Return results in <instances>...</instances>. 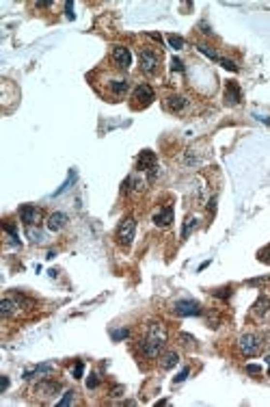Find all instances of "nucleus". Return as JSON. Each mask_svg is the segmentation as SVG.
I'll return each mask as SVG.
<instances>
[{"label": "nucleus", "instance_id": "1", "mask_svg": "<svg viewBox=\"0 0 270 407\" xmlns=\"http://www.w3.org/2000/svg\"><path fill=\"white\" fill-rule=\"evenodd\" d=\"M166 327L162 325V323H151L150 329H147V336L141 340V353L145 355L147 360H153L160 355V351L165 349L166 344Z\"/></svg>", "mask_w": 270, "mask_h": 407}, {"label": "nucleus", "instance_id": "2", "mask_svg": "<svg viewBox=\"0 0 270 407\" xmlns=\"http://www.w3.org/2000/svg\"><path fill=\"white\" fill-rule=\"evenodd\" d=\"M134 234H136V219L134 217H125L121 219V223L117 225V232H115V238L121 247H130L134 240Z\"/></svg>", "mask_w": 270, "mask_h": 407}, {"label": "nucleus", "instance_id": "3", "mask_svg": "<svg viewBox=\"0 0 270 407\" xmlns=\"http://www.w3.org/2000/svg\"><path fill=\"white\" fill-rule=\"evenodd\" d=\"M262 346H264V340H262V336H257V334H242L238 338V349L244 358L257 355L259 351H262Z\"/></svg>", "mask_w": 270, "mask_h": 407}, {"label": "nucleus", "instance_id": "4", "mask_svg": "<svg viewBox=\"0 0 270 407\" xmlns=\"http://www.w3.org/2000/svg\"><path fill=\"white\" fill-rule=\"evenodd\" d=\"M138 63H141V69L147 74V76H153L158 72V65H160V54L156 50L150 48H143L138 52Z\"/></svg>", "mask_w": 270, "mask_h": 407}, {"label": "nucleus", "instance_id": "5", "mask_svg": "<svg viewBox=\"0 0 270 407\" xmlns=\"http://www.w3.org/2000/svg\"><path fill=\"white\" fill-rule=\"evenodd\" d=\"M59 392H60V383L52 381V379H44V381H39L35 388H32V394L41 401L52 399V396H57Z\"/></svg>", "mask_w": 270, "mask_h": 407}, {"label": "nucleus", "instance_id": "6", "mask_svg": "<svg viewBox=\"0 0 270 407\" xmlns=\"http://www.w3.org/2000/svg\"><path fill=\"white\" fill-rule=\"evenodd\" d=\"M201 312V305L193 299H180L173 303V314H178V316H199Z\"/></svg>", "mask_w": 270, "mask_h": 407}, {"label": "nucleus", "instance_id": "7", "mask_svg": "<svg viewBox=\"0 0 270 407\" xmlns=\"http://www.w3.org/2000/svg\"><path fill=\"white\" fill-rule=\"evenodd\" d=\"M41 217H44V212H41V208H37V206H30V204H26V206L20 208V219H22V223H24L26 228L39 225L41 223Z\"/></svg>", "mask_w": 270, "mask_h": 407}, {"label": "nucleus", "instance_id": "8", "mask_svg": "<svg viewBox=\"0 0 270 407\" xmlns=\"http://www.w3.org/2000/svg\"><path fill=\"white\" fill-rule=\"evenodd\" d=\"M153 98H156V94H153L151 85H147V82H141V85L134 87V94H132V100H136L138 106H150Z\"/></svg>", "mask_w": 270, "mask_h": 407}, {"label": "nucleus", "instance_id": "9", "mask_svg": "<svg viewBox=\"0 0 270 407\" xmlns=\"http://www.w3.org/2000/svg\"><path fill=\"white\" fill-rule=\"evenodd\" d=\"M20 310H22V299L20 297H4L2 301H0V314H2V318L15 316Z\"/></svg>", "mask_w": 270, "mask_h": 407}, {"label": "nucleus", "instance_id": "10", "mask_svg": "<svg viewBox=\"0 0 270 407\" xmlns=\"http://www.w3.org/2000/svg\"><path fill=\"white\" fill-rule=\"evenodd\" d=\"M113 61L119 69H130L132 65V54L125 46H113Z\"/></svg>", "mask_w": 270, "mask_h": 407}, {"label": "nucleus", "instance_id": "11", "mask_svg": "<svg viewBox=\"0 0 270 407\" xmlns=\"http://www.w3.org/2000/svg\"><path fill=\"white\" fill-rule=\"evenodd\" d=\"M197 48H199V52H201V54H206V57H208V59H212V61H216V63H218V65H221V67L229 69V72H238V65H236L234 61H229V59H223V57H218V54L214 52V50H210V48H208V46L199 44Z\"/></svg>", "mask_w": 270, "mask_h": 407}, {"label": "nucleus", "instance_id": "12", "mask_svg": "<svg viewBox=\"0 0 270 407\" xmlns=\"http://www.w3.org/2000/svg\"><path fill=\"white\" fill-rule=\"evenodd\" d=\"M223 98H225V104L227 106H236L240 104L242 100V91H240V85L236 80H229L225 85V94H223Z\"/></svg>", "mask_w": 270, "mask_h": 407}, {"label": "nucleus", "instance_id": "13", "mask_svg": "<svg viewBox=\"0 0 270 407\" xmlns=\"http://www.w3.org/2000/svg\"><path fill=\"white\" fill-rule=\"evenodd\" d=\"M151 221H153V225H158V228L171 225L173 223V206H165V208H160V210H156L153 217H151Z\"/></svg>", "mask_w": 270, "mask_h": 407}, {"label": "nucleus", "instance_id": "14", "mask_svg": "<svg viewBox=\"0 0 270 407\" xmlns=\"http://www.w3.org/2000/svg\"><path fill=\"white\" fill-rule=\"evenodd\" d=\"M156 163H158L156 154H153L151 150H143L136 158V169L138 171H151L153 167H156Z\"/></svg>", "mask_w": 270, "mask_h": 407}, {"label": "nucleus", "instance_id": "15", "mask_svg": "<svg viewBox=\"0 0 270 407\" xmlns=\"http://www.w3.org/2000/svg\"><path fill=\"white\" fill-rule=\"evenodd\" d=\"M188 104H190V100L186 98V95H181V94H173V95L166 98V109H169L171 113H181Z\"/></svg>", "mask_w": 270, "mask_h": 407}, {"label": "nucleus", "instance_id": "16", "mask_svg": "<svg viewBox=\"0 0 270 407\" xmlns=\"http://www.w3.org/2000/svg\"><path fill=\"white\" fill-rule=\"evenodd\" d=\"M67 215L65 212H52V215L48 217V221H45V225H48L50 232H60V230L67 225Z\"/></svg>", "mask_w": 270, "mask_h": 407}, {"label": "nucleus", "instance_id": "17", "mask_svg": "<svg viewBox=\"0 0 270 407\" xmlns=\"http://www.w3.org/2000/svg\"><path fill=\"white\" fill-rule=\"evenodd\" d=\"M268 312H270V299L266 297V295H259L257 301H255L253 308H251V314H253L255 318H264Z\"/></svg>", "mask_w": 270, "mask_h": 407}, {"label": "nucleus", "instance_id": "18", "mask_svg": "<svg viewBox=\"0 0 270 407\" xmlns=\"http://www.w3.org/2000/svg\"><path fill=\"white\" fill-rule=\"evenodd\" d=\"M178 362H180V355L175 351H166L160 358V368L162 371H171L173 366H178Z\"/></svg>", "mask_w": 270, "mask_h": 407}, {"label": "nucleus", "instance_id": "19", "mask_svg": "<svg viewBox=\"0 0 270 407\" xmlns=\"http://www.w3.org/2000/svg\"><path fill=\"white\" fill-rule=\"evenodd\" d=\"M52 371H54V366L50 362H45V364H39V366L30 368V371H26L24 379H35V377H39V375H50Z\"/></svg>", "mask_w": 270, "mask_h": 407}, {"label": "nucleus", "instance_id": "20", "mask_svg": "<svg viewBox=\"0 0 270 407\" xmlns=\"http://www.w3.org/2000/svg\"><path fill=\"white\" fill-rule=\"evenodd\" d=\"M108 87H110V91H113L115 95H123L125 91L130 89V82L125 80V78H113Z\"/></svg>", "mask_w": 270, "mask_h": 407}, {"label": "nucleus", "instance_id": "21", "mask_svg": "<svg viewBox=\"0 0 270 407\" xmlns=\"http://www.w3.org/2000/svg\"><path fill=\"white\" fill-rule=\"evenodd\" d=\"M197 225H199L197 217H188V219L184 221V228H181V238H188L190 232H193V230H197Z\"/></svg>", "mask_w": 270, "mask_h": 407}, {"label": "nucleus", "instance_id": "22", "mask_svg": "<svg viewBox=\"0 0 270 407\" xmlns=\"http://www.w3.org/2000/svg\"><path fill=\"white\" fill-rule=\"evenodd\" d=\"M123 188H125V191H141V188H143L141 178H138V175H130V178L123 182Z\"/></svg>", "mask_w": 270, "mask_h": 407}, {"label": "nucleus", "instance_id": "23", "mask_svg": "<svg viewBox=\"0 0 270 407\" xmlns=\"http://www.w3.org/2000/svg\"><path fill=\"white\" fill-rule=\"evenodd\" d=\"M74 180H76V171L72 169V171H69V175H67V180H65V182H63V187H60L59 191H54V197H57V195H63V193L67 191L69 187H72V182H74Z\"/></svg>", "mask_w": 270, "mask_h": 407}, {"label": "nucleus", "instance_id": "24", "mask_svg": "<svg viewBox=\"0 0 270 407\" xmlns=\"http://www.w3.org/2000/svg\"><path fill=\"white\" fill-rule=\"evenodd\" d=\"M166 41H169V46H171L173 50H181V48L186 46V41L181 39L180 35H169V37H166Z\"/></svg>", "mask_w": 270, "mask_h": 407}, {"label": "nucleus", "instance_id": "25", "mask_svg": "<svg viewBox=\"0 0 270 407\" xmlns=\"http://www.w3.org/2000/svg\"><path fill=\"white\" fill-rule=\"evenodd\" d=\"M4 232L11 236V243H15V245H20V238H17V230L13 228L11 223H4Z\"/></svg>", "mask_w": 270, "mask_h": 407}, {"label": "nucleus", "instance_id": "26", "mask_svg": "<svg viewBox=\"0 0 270 407\" xmlns=\"http://www.w3.org/2000/svg\"><path fill=\"white\" fill-rule=\"evenodd\" d=\"M74 394H76V392H74V390L65 392V396H63V399H60V401H59L57 405H59V407H67V405H72V403H74Z\"/></svg>", "mask_w": 270, "mask_h": 407}, {"label": "nucleus", "instance_id": "27", "mask_svg": "<svg viewBox=\"0 0 270 407\" xmlns=\"http://www.w3.org/2000/svg\"><path fill=\"white\" fill-rule=\"evenodd\" d=\"M97 386H100V377H97L95 373H91L89 379H87V388H89V390H95Z\"/></svg>", "mask_w": 270, "mask_h": 407}, {"label": "nucleus", "instance_id": "28", "mask_svg": "<svg viewBox=\"0 0 270 407\" xmlns=\"http://www.w3.org/2000/svg\"><path fill=\"white\" fill-rule=\"evenodd\" d=\"M110 336H113V340H115V342H119V340L128 338V336H130V331H128V329H115Z\"/></svg>", "mask_w": 270, "mask_h": 407}, {"label": "nucleus", "instance_id": "29", "mask_svg": "<svg viewBox=\"0 0 270 407\" xmlns=\"http://www.w3.org/2000/svg\"><path fill=\"white\" fill-rule=\"evenodd\" d=\"M82 373H85V364H82V362H76V366H74V371H72L74 379H80Z\"/></svg>", "mask_w": 270, "mask_h": 407}, {"label": "nucleus", "instance_id": "30", "mask_svg": "<svg viewBox=\"0 0 270 407\" xmlns=\"http://www.w3.org/2000/svg\"><path fill=\"white\" fill-rule=\"evenodd\" d=\"M259 260L266 262V265H270V245H266V247L259 251Z\"/></svg>", "mask_w": 270, "mask_h": 407}, {"label": "nucleus", "instance_id": "31", "mask_svg": "<svg viewBox=\"0 0 270 407\" xmlns=\"http://www.w3.org/2000/svg\"><path fill=\"white\" fill-rule=\"evenodd\" d=\"M244 371L249 375H262V366H259V364H246Z\"/></svg>", "mask_w": 270, "mask_h": 407}, {"label": "nucleus", "instance_id": "32", "mask_svg": "<svg viewBox=\"0 0 270 407\" xmlns=\"http://www.w3.org/2000/svg\"><path fill=\"white\" fill-rule=\"evenodd\" d=\"M214 297L229 299V297H231V288H221V290H214Z\"/></svg>", "mask_w": 270, "mask_h": 407}, {"label": "nucleus", "instance_id": "33", "mask_svg": "<svg viewBox=\"0 0 270 407\" xmlns=\"http://www.w3.org/2000/svg\"><path fill=\"white\" fill-rule=\"evenodd\" d=\"M188 373H190V368L186 366V368H181V373L178 375V377L173 379V383H181V381H186V377H188Z\"/></svg>", "mask_w": 270, "mask_h": 407}, {"label": "nucleus", "instance_id": "34", "mask_svg": "<svg viewBox=\"0 0 270 407\" xmlns=\"http://www.w3.org/2000/svg\"><path fill=\"white\" fill-rule=\"evenodd\" d=\"M26 232H29V236H30L32 243H41V232H37V230H32V228H29Z\"/></svg>", "mask_w": 270, "mask_h": 407}, {"label": "nucleus", "instance_id": "35", "mask_svg": "<svg viewBox=\"0 0 270 407\" xmlns=\"http://www.w3.org/2000/svg\"><path fill=\"white\" fill-rule=\"evenodd\" d=\"M171 69H173V72H184V63H181L180 59H173V61H171Z\"/></svg>", "mask_w": 270, "mask_h": 407}, {"label": "nucleus", "instance_id": "36", "mask_svg": "<svg viewBox=\"0 0 270 407\" xmlns=\"http://www.w3.org/2000/svg\"><path fill=\"white\" fill-rule=\"evenodd\" d=\"M123 392H125L123 386H115L113 390H110V396H113V399H117V396H123Z\"/></svg>", "mask_w": 270, "mask_h": 407}, {"label": "nucleus", "instance_id": "37", "mask_svg": "<svg viewBox=\"0 0 270 407\" xmlns=\"http://www.w3.org/2000/svg\"><path fill=\"white\" fill-rule=\"evenodd\" d=\"M178 340H181V344H193V342H195V338H193V336H188V334H180Z\"/></svg>", "mask_w": 270, "mask_h": 407}, {"label": "nucleus", "instance_id": "38", "mask_svg": "<svg viewBox=\"0 0 270 407\" xmlns=\"http://www.w3.org/2000/svg\"><path fill=\"white\" fill-rule=\"evenodd\" d=\"M65 16L74 20V2H65Z\"/></svg>", "mask_w": 270, "mask_h": 407}, {"label": "nucleus", "instance_id": "39", "mask_svg": "<svg viewBox=\"0 0 270 407\" xmlns=\"http://www.w3.org/2000/svg\"><path fill=\"white\" fill-rule=\"evenodd\" d=\"M7 388H9V377H2V386H0V390L7 392Z\"/></svg>", "mask_w": 270, "mask_h": 407}, {"label": "nucleus", "instance_id": "40", "mask_svg": "<svg viewBox=\"0 0 270 407\" xmlns=\"http://www.w3.org/2000/svg\"><path fill=\"white\" fill-rule=\"evenodd\" d=\"M266 364H268V371H270V355H268V358H266Z\"/></svg>", "mask_w": 270, "mask_h": 407}]
</instances>
